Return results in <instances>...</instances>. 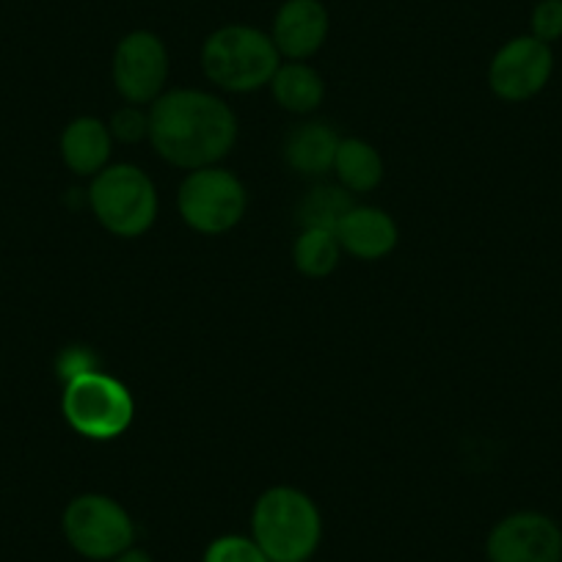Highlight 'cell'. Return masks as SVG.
Listing matches in <instances>:
<instances>
[{
    "label": "cell",
    "instance_id": "cell-12",
    "mask_svg": "<svg viewBox=\"0 0 562 562\" xmlns=\"http://www.w3.org/2000/svg\"><path fill=\"white\" fill-rule=\"evenodd\" d=\"M337 240L345 254L361 262H378L389 257L400 240L397 224L392 215L381 207H367V204H353L337 226Z\"/></svg>",
    "mask_w": 562,
    "mask_h": 562
},
{
    "label": "cell",
    "instance_id": "cell-3",
    "mask_svg": "<svg viewBox=\"0 0 562 562\" xmlns=\"http://www.w3.org/2000/svg\"><path fill=\"white\" fill-rule=\"evenodd\" d=\"M279 64L270 34L251 25H224L202 45L204 78L229 94H251L270 86Z\"/></svg>",
    "mask_w": 562,
    "mask_h": 562
},
{
    "label": "cell",
    "instance_id": "cell-22",
    "mask_svg": "<svg viewBox=\"0 0 562 562\" xmlns=\"http://www.w3.org/2000/svg\"><path fill=\"white\" fill-rule=\"evenodd\" d=\"M529 29H532L535 40L554 45L562 40V0H538V7L532 9L529 18Z\"/></svg>",
    "mask_w": 562,
    "mask_h": 562
},
{
    "label": "cell",
    "instance_id": "cell-10",
    "mask_svg": "<svg viewBox=\"0 0 562 562\" xmlns=\"http://www.w3.org/2000/svg\"><path fill=\"white\" fill-rule=\"evenodd\" d=\"M485 557L488 562H562V529L546 513H510L491 527Z\"/></svg>",
    "mask_w": 562,
    "mask_h": 562
},
{
    "label": "cell",
    "instance_id": "cell-4",
    "mask_svg": "<svg viewBox=\"0 0 562 562\" xmlns=\"http://www.w3.org/2000/svg\"><path fill=\"white\" fill-rule=\"evenodd\" d=\"M86 199L97 224L113 237L135 240L147 235L158 221V188L147 171L133 164L105 166L100 175L91 177Z\"/></svg>",
    "mask_w": 562,
    "mask_h": 562
},
{
    "label": "cell",
    "instance_id": "cell-23",
    "mask_svg": "<svg viewBox=\"0 0 562 562\" xmlns=\"http://www.w3.org/2000/svg\"><path fill=\"white\" fill-rule=\"evenodd\" d=\"M111 562H155V560H153V554H149V551L138 549V546H130L127 551H122L119 557H113Z\"/></svg>",
    "mask_w": 562,
    "mask_h": 562
},
{
    "label": "cell",
    "instance_id": "cell-5",
    "mask_svg": "<svg viewBox=\"0 0 562 562\" xmlns=\"http://www.w3.org/2000/svg\"><path fill=\"white\" fill-rule=\"evenodd\" d=\"M61 414L69 428L89 441H113L130 430L135 400L119 378L97 370L64 383Z\"/></svg>",
    "mask_w": 562,
    "mask_h": 562
},
{
    "label": "cell",
    "instance_id": "cell-8",
    "mask_svg": "<svg viewBox=\"0 0 562 562\" xmlns=\"http://www.w3.org/2000/svg\"><path fill=\"white\" fill-rule=\"evenodd\" d=\"M169 83V50L153 31H133L122 36L113 50V86L130 105H153L166 94Z\"/></svg>",
    "mask_w": 562,
    "mask_h": 562
},
{
    "label": "cell",
    "instance_id": "cell-19",
    "mask_svg": "<svg viewBox=\"0 0 562 562\" xmlns=\"http://www.w3.org/2000/svg\"><path fill=\"white\" fill-rule=\"evenodd\" d=\"M202 562H270L251 535H221L204 549Z\"/></svg>",
    "mask_w": 562,
    "mask_h": 562
},
{
    "label": "cell",
    "instance_id": "cell-15",
    "mask_svg": "<svg viewBox=\"0 0 562 562\" xmlns=\"http://www.w3.org/2000/svg\"><path fill=\"white\" fill-rule=\"evenodd\" d=\"M270 94L279 102L281 111L306 116L323 105L326 83H323L321 72L306 61H288L276 69L273 80H270Z\"/></svg>",
    "mask_w": 562,
    "mask_h": 562
},
{
    "label": "cell",
    "instance_id": "cell-9",
    "mask_svg": "<svg viewBox=\"0 0 562 562\" xmlns=\"http://www.w3.org/2000/svg\"><path fill=\"white\" fill-rule=\"evenodd\" d=\"M554 72V53L551 45L529 36H516L505 42L491 58L488 86L499 100L527 102L549 86Z\"/></svg>",
    "mask_w": 562,
    "mask_h": 562
},
{
    "label": "cell",
    "instance_id": "cell-16",
    "mask_svg": "<svg viewBox=\"0 0 562 562\" xmlns=\"http://www.w3.org/2000/svg\"><path fill=\"white\" fill-rule=\"evenodd\" d=\"M337 186L348 193H370L383 182V158L370 140L342 138L334 160Z\"/></svg>",
    "mask_w": 562,
    "mask_h": 562
},
{
    "label": "cell",
    "instance_id": "cell-21",
    "mask_svg": "<svg viewBox=\"0 0 562 562\" xmlns=\"http://www.w3.org/2000/svg\"><path fill=\"white\" fill-rule=\"evenodd\" d=\"M97 370H100V359H97L94 350L86 348V345H67V348L56 356V375L58 381L64 383L75 381V378H83Z\"/></svg>",
    "mask_w": 562,
    "mask_h": 562
},
{
    "label": "cell",
    "instance_id": "cell-20",
    "mask_svg": "<svg viewBox=\"0 0 562 562\" xmlns=\"http://www.w3.org/2000/svg\"><path fill=\"white\" fill-rule=\"evenodd\" d=\"M111 138L119 144H138V140L149 138V111L144 105H122L108 122Z\"/></svg>",
    "mask_w": 562,
    "mask_h": 562
},
{
    "label": "cell",
    "instance_id": "cell-18",
    "mask_svg": "<svg viewBox=\"0 0 562 562\" xmlns=\"http://www.w3.org/2000/svg\"><path fill=\"white\" fill-rule=\"evenodd\" d=\"M353 207V199L342 186H315L299 204L301 229L337 232L339 221Z\"/></svg>",
    "mask_w": 562,
    "mask_h": 562
},
{
    "label": "cell",
    "instance_id": "cell-1",
    "mask_svg": "<svg viewBox=\"0 0 562 562\" xmlns=\"http://www.w3.org/2000/svg\"><path fill=\"white\" fill-rule=\"evenodd\" d=\"M149 144L177 169L218 166L237 144V116L218 94L171 89L149 105Z\"/></svg>",
    "mask_w": 562,
    "mask_h": 562
},
{
    "label": "cell",
    "instance_id": "cell-6",
    "mask_svg": "<svg viewBox=\"0 0 562 562\" xmlns=\"http://www.w3.org/2000/svg\"><path fill=\"white\" fill-rule=\"evenodd\" d=\"M61 532L69 549L91 562H111L135 546V521L127 507L105 494H80L64 507Z\"/></svg>",
    "mask_w": 562,
    "mask_h": 562
},
{
    "label": "cell",
    "instance_id": "cell-2",
    "mask_svg": "<svg viewBox=\"0 0 562 562\" xmlns=\"http://www.w3.org/2000/svg\"><path fill=\"white\" fill-rule=\"evenodd\" d=\"M251 538L270 562H310L323 540V516L310 494L273 485L251 510Z\"/></svg>",
    "mask_w": 562,
    "mask_h": 562
},
{
    "label": "cell",
    "instance_id": "cell-7",
    "mask_svg": "<svg viewBox=\"0 0 562 562\" xmlns=\"http://www.w3.org/2000/svg\"><path fill=\"white\" fill-rule=\"evenodd\" d=\"M177 210L186 226L199 235H226L248 210L246 186L221 166L188 171L177 191Z\"/></svg>",
    "mask_w": 562,
    "mask_h": 562
},
{
    "label": "cell",
    "instance_id": "cell-17",
    "mask_svg": "<svg viewBox=\"0 0 562 562\" xmlns=\"http://www.w3.org/2000/svg\"><path fill=\"white\" fill-rule=\"evenodd\" d=\"M342 246L328 229H301L293 243V262L306 279H326L342 259Z\"/></svg>",
    "mask_w": 562,
    "mask_h": 562
},
{
    "label": "cell",
    "instance_id": "cell-11",
    "mask_svg": "<svg viewBox=\"0 0 562 562\" xmlns=\"http://www.w3.org/2000/svg\"><path fill=\"white\" fill-rule=\"evenodd\" d=\"M328 36V12L321 0H288L276 12L273 40L276 50L288 61H306L315 56Z\"/></svg>",
    "mask_w": 562,
    "mask_h": 562
},
{
    "label": "cell",
    "instance_id": "cell-14",
    "mask_svg": "<svg viewBox=\"0 0 562 562\" xmlns=\"http://www.w3.org/2000/svg\"><path fill=\"white\" fill-rule=\"evenodd\" d=\"M339 135L326 122H304L290 130L284 138V164L301 177H323L334 171L337 160Z\"/></svg>",
    "mask_w": 562,
    "mask_h": 562
},
{
    "label": "cell",
    "instance_id": "cell-13",
    "mask_svg": "<svg viewBox=\"0 0 562 562\" xmlns=\"http://www.w3.org/2000/svg\"><path fill=\"white\" fill-rule=\"evenodd\" d=\"M61 160L72 175L97 177L113 153L111 130L97 116H78L61 133Z\"/></svg>",
    "mask_w": 562,
    "mask_h": 562
}]
</instances>
